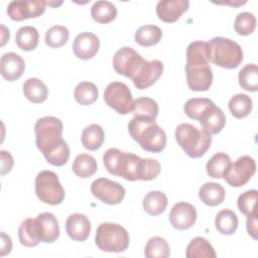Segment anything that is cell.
I'll return each instance as SVG.
<instances>
[{
  "label": "cell",
  "mask_w": 258,
  "mask_h": 258,
  "mask_svg": "<svg viewBox=\"0 0 258 258\" xmlns=\"http://www.w3.org/2000/svg\"><path fill=\"white\" fill-rule=\"evenodd\" d=\"M128 131L145 151L158 153L166 146V134L155 120L134 117L128 123Z\"/></svg>",
  "instance_id": "obj_5"
},
{
  "label": "cell",
  "mask_w": 258,
  "mask_h": 258,
  "mask_svg": "<svg viewBox=\"0 0 258 258\" xmlns=\"http://www.w3.org/2000/svg\"><path fill=\"white\" fill-rule=\"evenodd\" d=\"M215 226L219 233L223 235H232L238 228V217L230 209H224L216 215Z\"/></svg>",
  "instance_id": "obj_28"
},
{
  "label": "cell",
  "mask_w": 258,
  "mask_h": 258,
  "mask_svg": "<svg viewBox=\"0 0 258 258\" xmlns=\"http://www.w3.org/2000/svg\"><path fill=\"white\" fill-rule=\"evenodd\" d=\"M24 59L15 52H6L0 59L1 76L8 82L18 80L24 73Z\"/></svg>",
  "instance_id": "obj_17"
},
{
  "label": "cell",
  "mask_w": 258,
  "mask_h": 258,
  "mask_svg": "<svg viewBox=\"0 0 258 258\" xmlns=\"http://www.w3.org/2000/svg\"><path fill=\"white\" fill-rule=\"evenodd\" d=\"M239 85L248 92H257L258 90V68L255 63L244 66L238 75Z\"/></svg>",
  "instance_id": "obj_36"
},
{
  "label": "cell",
  "mask_w": 258,
  "mask_h": 258,
  "mask_svg": "<svg viewBox=\"0 0 258 258\" xmlns=\"http://www.w3.org/2000/svg\"><path fill=\"white\" fill-rule=\"evenodd\" d=\"M162 37V30L153 24L140 26L134 35L136 43L141 46H152L157 44Z\"/></svg>",
  "instance_id": "obj_29"
},
{
  "label": "cell",
  "mask_w": 258,
  "mask_h": 258,
  "mask_svg": "<svg viewBox=\"0 0 258 258\" xmlns=\"http://www.w3.org/2000/svg\"><path fill=\"white\" fill-rule=\"evenodd\" d=\"M23 94L26 99L34 104H40L47 99L48 89L37 78H29L23 84Z\"/></svg>",
  "instance_id": "obj_23"
},
{
  "label": "cell",
  "mask_w": 258,
  "mask_h": 258,
  "mask_svg": "<svg viewBox=\"0 0 258 258\" xmlns=\"http://www.w3.org/2000/svg\"><path fill=\"white\" fill-rule=\"evenodd\" d=\"M18 238L21 245L26 247H35L40 242V234L35 219L27 218L18 228Z\"/></svg>",
  "instance_id": "obj_21"
},
{
  "label": "cell",
  "mask_w": 258,
  "mask_h": 258,
  "mask_svg": "<svg viewBox=\"0 0 258 258\" xmlns=\"http://www.w3.org/2000/svg\"><path fill=\"white\" fill-rule=\"evenodd\" d=\"M103 162L109 173L126 180H152L160 173V163L153 158H141L135 153L109 148L103 155Z\"/></svg>",
  "instance_id": "obj_1"
},
{
  "label": "cell",
  "mask_w": 258,
  "mask_h": 258,
  "mask_svg": "<svg viewBox=\"0 0 258 258\" xmlns=\"http://www.w3.org/2000/svg\"><path fill=\"white\" fill-rule=\"evenodd\" d=\"M144 255L147 258H167L170 255V248L165 239L155 236L147 241Z\"/></svg>",
  "instance_id": "obj_37"
},
{
  "label": "cell",
  "mask_w": 258,
  "mask_h": 258,
  "mask_svg": "<svg viewBox=\"0 0 258 258\" xmlns=\"http://www.w3.org/2000/svg\"><path fill=\"white\" fill-rule=\"evenodd\" d=\"M185 75L188 88L195 92H205L213 83V72L209 63L206 41L197 40L186 48Z\"/></svg>",
  "instance_id": "obj_4"
},
{
  "label": "cell",
  "mask_w": 258,
  "mask_h": 258,
  "mask_svg": "<svg viewBox=\"0 0 258 258\" xmlns=\"http://www.w3.org/2000/svg\"><path fill=\"white\" fill-rule=\"evenodd\" d=\"M129 242L130 239L127 230L119 224L102 223L96 231L95 243L104 252H124L127 250Z\"/></svg>",
  "instance_id": "obj_8"
},
{
  "label": "cell",
  "mask_w": 258,
  "mask_h": 258,
  "mask_svg": "<svg viewBox=\"0 0 258 258\" xmlns=\"http://www.w3.org/2000/svg\"><path fill=\"white\" fill-rule=\"evenodd\" d=\"M34 188L37 199L47 205H59L66 197L64 189L56 173L51 170H42L37 173Z\"/></svg>",
  "instance_id": "obj_9"
},
{
  "label": "cell",
  "mask_w": 258,
  "mask_h": 258,
  "mask_svg": "<svg viewBox=\"0 0 258 258\" xmlns=\"http://www.w3.org/2000/svg\"><path fill=\"white\" fill-rule=\"evenodd\" d=\"M256 171V162L249 155L239 157L234 163H230L223 174L225 181L234 187L245 185Z\"/></svg>",
  "instance_id": "obj_11"
},
{
  "label": "cell",
  "mask_w": 258,
  "mask_h": 258,
  "mask_svg": "<svg viewBox=\"0 0 258 258\" xmlns=\"http://www.w3.org/2000/svg\"><path fill=\"white\" fill-rule=\"evenodd\" d=\"M212 104L214 102L208 98H191L185 102L183 111L190 119L199 120L204 111Z\"/></svg>",
  "instance_id": "obj_39"
},
{
  "label": "cell",
  "mask_w": 258,
  "mask_h": 258,
  "mask_svg": "<svg viewBox=\"0 0 258 258\" xmlns=\"http://www.w3.org/2000/svg\"><path fill=\"white\" fill-rule=\"evenodd\" d=\"M91 192L104 204L118 205L123 201L126 190L123 185L116 181L99 177L92 182Z\"/></svg>",
  "instance_id": "obj_12"
},
{
  "label": "cell",
  "mask_w": 258,
  "mask_h": 258,
  "mask_svg": "<svg viewBox=\"0 0 258 258\" xmlns=\"http://www.w3.org/2000/svg\"><path fill=\"white\" fill-rule=\"evenodd\" d=\"M231 163V158L227 153L217 152L207 162L206 169L210 177L222 178L224 172Z\"/></svg>",
  "instance_id": "obj_34"
},
{
  "label": "cell",
  "mask_w": 258,
  "mask_h": 258,
  "mask_svg": "<svg viewBox=\"0 0 258 258\" xmlns=\"http://www.w3.org/2000/svg\"><path fill=\"white\" fill-rule=\"evenodd\" d=\"M46 3L42 0L11 1L7 6V14L14 21L36 18L45 11Z\"/></svg>",
  "instance_id": "obj_13"
},
{
  "label": "cell",
  "mask_w": 258,
  "mask_h": 258,
  "mask_svg": "<svg viewBox=\"0 0 258 258\" xmlns=\"http://www.w3.org/2000/svg\"><path fill=\"white\" fill-rule=\"evenodd\" d=\"M225 188L223 185L217 182H206L201 186L199 190V197L201 201L209 207H216L221 205L225 200Z\"/></svg>",
  "instance_id": "obj_22"
},
{
  "label": "cell",
  "mask_w": 258,
  "mask_h": 258,
  "mask_svg": "<svg viewBox=\"0 0 258 258\" xmlns=\"http://www.w3.org/2000/svg\"><path fill=\"white\" fill-rule=\"evenodd\" d=\"M69 29L63 25H53L45 32L44 41L51 48H58L64 45L69 39Z\"/></svg>",
  "instance_id": "obj_38"
},
{
  "label": "cell",
  "mask_w": 258,
  "mask_h": 258,
  "mask_svg": "<svg viewBox=\"0 0 258 258\" xmlns=\"http://www.w3.org/2000/svg\"><path fill=\"white\" fill-rule=\"evenodd\" d=\"M0 156H1V175H4L12 169V166L14 164V160L10 152L6 150H1L0 151Z\"/></svg>",
  "instance_id": "obj_42"
},
{
  "label": "cell",
  "mask_w": 258,
  "mask_h": 258,
  "mask_svg": "<svg viewBox=\"0 0 258 258\" xmlns=\"http://www.w3.org/2000/svg\"><path fill=\"white\" fill-rule=\"evenodd\" d=\"M113 67L117 74L129 78L139 90L154 85L163 73V63L160 60L148 61L129 46H123L115 52Z\"/></svg>",
  "instance_id": "obj_2"
},
{
  "label": "cell",
  "mask_w": 258,
  "mask_h": 258,
  "mask_svg": "<svg viewBox=\"0 0 258 258\" xmlns=\"http://www.w3.org/2000/svg\"><path fill=\"white\" fill-rule=\"evenodd\" d=\"M1 27H2V30H3L2 31L3 33H2V43H1V45L3 46L5 44V42L9 39V35L10 34H9V30H7L4 25H1Z\"/></svg>",
  "instance_id": "obj_45"
},
{
  "label": "cell",
  "mask_w": 258,
  "mask_h": 258,
  "mask_svg": "<svg viewBox=\"0 0 258 258\" xmlns=\"http://www.w3.org/2000/svg\"><path fill=\"white\" fill-rule=\"evenodd\" d=\"M45 3H46V5H48V6L57 7V6H59V5H61V4H62V1H59V2H50V1H45Z\"/></svg>",
  "instance_id": "obj_46"
},
{
  "label": "cell",
  "mask_w": 258,
  "mask_h": 258,
  "mask_svg": "<svg viewBox=\"0 0 258 258\" xmlns=\"http://www.w3.org/2000/svg\"><path fill=\"white\" fill-rule=\"evenodd\" d=\"M228 105L231 114L237 119L247 117L253 109L252 99L246 94H237L233 96Z\"/></svg>",
  "instance_id": "obj_33"
},
{
  "label": "cell",
  "mask_w": 258,
  "mask_h": 258,
  "mask_svg": "<svg viewBox=\"0 0 258 258\" xmlns=\"http://www.w3.org/2000/svg\"><path fill=\"white\" fill-rule=\"evenodd\" d=\"M187 258H216V252L211 243L203 238L196 237L187 245L185 249Z\"/></svg>",
  "instance_id": "obj_25"
},
{
  "label": "cell",
  "mask_w": 258,
  "mask_h": 258,
  "mask_svg": "<svg viewBox=\"0 0 258 258\" xmlns=\"http://www.w3.org/2000/svg\"><path fill=\"white\" fill-rule=\"evenodd\" d=\"M91 15L96 22L106 24L116 18L117 8L110 1H96L91 7Z\"/></svg>",
  "instance_id": "obj_27"
},
{
  "label": "cell",
  "mask_w": 258,
  "mask_h": 258,
  "mask_svg": "<svg viewBox=\"0 0 258 258\" xmlns=\"http://www.w3.org/2000/svg\"><path fill=\"white\" fill-rule=\"evenodd\" d=\"M105 139V133L103 128L98 124H91L87 126L82 132V144L83 146L91 151L99 149Z\"/></svg>",
  "instance_id": "obj_26"
},
{
  "label": "cell",
  "mask_w": 258,
  "mask_h": 258,
  "mask_svg": "<svg viewBox=\"0 0 258 258\" xmlns=\"http://www.w3.org/2000/svg\"><path fill=\"white\" fill-rule=\"evenodd\" d=\"M66 231L72 240L80 242L86 241L91 233V222L83 214H72L67 219Z\"/></svg>",
  "instance_id": "obj_18"
},
{
  "label": "cell",
  "mask_w": 258,
  "mask_h": 258,
  "mask_svg": "<svg viewBox=\"0 0 258 258\" xmlns=\"http://www.w3.org/2000/svg\"><path fill=\"white\" fill-rule=\"evenodd\" d=\"M177 144L191 158L202 157L211 147L212 135L192 124L181 123L175 129Z\"/></svg>",
  "instance_id": "obj_7"
},
{
  "label": "cell",
  "mask_w": 258,
  "mask_h": 258,
  "mask_svg": "<svg viewBox=\"0 0 258 258\" xmlns=\"http://www.w3.org/2000/svg\"><path fill=\"white\" fill-rule=\"evenodd\" d=\"M98 95L99 92L97 86L91 82L79 83L74 92L75 100L83 106H88L95 103L98 99Z\"/></svg>",
  "instance_id": "obj_35"
},
{
  "label": "cell",
  "mask_w": 258,
  "mask_h": 258,
  "mask_svg": "<svg viewBox=\"0 0 258 258\" xmlns=\"http://www.w3.org/2000/svg\"><path fill=\"white\" fill-rule=\"evenodd\" d=\"M205 131L211 135L220 133L226 125V116L224 112L214 104L209 106L199 119Z\"/></svg>",
  "instance_id": "obj_19"
},
{
  "label": "cell",
  "mask_w": 258,
  "mask_h": 258,
  "mask_svg": "<svg viewBox=\"0 0 258 258\" xmlns=\"http://www.w3.org/2000/svg\"><path fill=\"white\" fill-rule=\"evenodd\" d=\"M63 126L53 116L39 118L34 125L35 142L46 161L54 166L64 165L70 158V148L62 139Z\"/></svg>",
  "instance_id": "obj_3"
},
{
  "label": "cell",
  "mask_w": 258,
  "mask_h": 258,
  "mask_svg": "<svg viewBox=\"0 0 258 258\" xmlns=\"http://www.w3.org/2000/svg\"><path fill=\"white\" fill-rule=\"evenodd\" d=\"M12 241L10 236L6 233L1 232V256H5L11 252Z\"/></svg>",
  "instance_id": "obj_44"
},
{
  "label": "cell",
  "mask_w": 258,
  "mask_h": 258,
  "mask_svg": "<svg viewBox=\"0 0 258 258\" xmlns=\"http://www.w3.org/2000/svg\"><path fill=\"white\" fill-rule=\"evenodd\" d=\"M187 0H161L156 5V15L166 23L175 22L188 9Z\"/></svg>",
  "instance_id": "obj_16"
},
{
  "label": "cell",
  "mask_w": 258,
  "mask_h": 258,
  "mask_svg": "<svg viewBox=\"0 0 258 258\" xmlns=\"http://www.w3.org/2000/svg\"><path fill=\"white\" fill-rule=\"evenodd\" d=\"M246 228H247L248 234L253 239H257V213L253 214L247 218Z\"/></svg>",
  "instance_id": "obj_43"
},
{
  "label": "cell",
  "mask_w": 258,
  "mask_h": 258,
  "mask_svg": "<svg viewBox=\"0 0 258 258\" xmlns=\"http://www.w3.org/2000/svg\"><path fill=\"white\" fill-rule=\"evenodd\" d=\"M167 197L160 190H151L143 199L142 206L144 211L151 216L162 214L167 207Z\"/></svg>",
  "instance_id": "obj_24"
},
{
  "label": "cell",
  "mask_w": 258,
  "mask_h": 258,
  "mask_svg": "<svg viewBox=\"0 0 258 258\" xmlns=\"http://www.w3.org/2000/svg\"><path fill=\"white\" fill-rule=\"evenodd\" d=\"M41 242L53 243L59 237V226L55 216L51 213H40L36 218Z\"/></svg>",
  "instance_id": "obj_20"
},
{
  "label": "cell",
  "mask_w": 258,
  "mask_h": 258,
  "mask_svg": "<svg viewBox=\"0 0 258 258\" xmlns=\"http://www.w3.org/2000/svg\"><path fill=\"white\" fill-rule=\"evenodd\" d=\"M132 112L134 117L155 120L158 115V105L151 98L140 97L133 101Z\"/></svg>",
  "instance_id": "obj_32"
},
{
  "label": "cell",
  "mask_w": 258,
  "mask_h": 258,
  "mask_svg": "<svg viewBox=\"0 0 258 258\" xmlns=\"http://www.w3.org/2000/svg\"><path fill=\"white\" fill-rule=\"evenodd\" d=\"M38 39L39 33L37 29L29 25L20 27L15 35V42L17 46L24 51L33 50L38 44Z\"/></svg>",
  "instance_id": "obj_30"
},
{
  "label": "cell",
  "mask_w": 258,
  "mask_h": 258,
  "mask_svg": "<svg viewBox=\"0 0 258 258\" xmlns=\"http://www.w3.org/2000/svg\"><path fill=\"white\" fill-rule=\"evenodd\" d=\"M72 168L76 175L87 178L95 174L98 165L96 159L92 155L88 153H81L76 156Z\"/></svg>",
  "instance_id": "obj_31"
},
{
  "label": "cell",
  "mask_w": 258,
  "mask_h": 258,
  "mask_svg": "<svg viewBox=\"0 0 258 258\" xmlns=\"http://www.w3.org/2000/svg\"><path fill=\"white\" fill-rule=\"evenodd\" d=\"M234 28L240 35H249L254 32L256 28V17L251 12L239 13L234 21Z\"/></svg>",
  "instance_id": "obj_40"
},
{
  "label": "cell",
  "mask_w": 258,
  "mask_h": 258,
  "mask_svg": "<svg viewBox=\"0 0 258 258\" xmlns=\"http://www.w3.org/2000/svg\"><path fill=\"white\" fill-rule=\"evenodd\" d=\"M104 100L110 108H112L121 115H127L132 112V93L128 86L124 83H110L104 91Z\"/></svg>",
  "instance_id": "obj_10"
},
{
  "label": "cell",
  "mask_w": 258,
  "mask_h": 258,
  "mask_svg": "<svg viewBox=\"0 0 258 258\" xmlns=\"http://www.w3.org/2000/svg\"><path fill=\"white\" fill-rule=\"evenodd\" d=\"M209 61L224 69L238 68L243 60V50L234 40L217 36L206 41Z\"/></svg>",
  "instance_id": "obj_6"
},
{
  "label": "cell",
  "mask_w": 258,
  "mask_h": 258,
  "mask_svg": "<svg viewBox=\"0 0 258 258\" xmlns=\"http://www.w3.org/2000/svg\"><path fill=\"white\" fill-rule=\"evenodd\" d=\"M197 221L196 208L185 202H178L173 205L169 213V222L174 229L187 230Z\"/></svg>",
  "instance_id": "obj_14"
},
{
  "label": "cell",
  "mask_w": 258,
  "mask_h": 258,
  "mask_svg": "<svg viewBox=\"0 0 258 258\" xmlns=\"http://www.w3.org/2000/svg\"><path fill=\"white\" fill-rule=\"evenodd\" d=\"M257 198H258V191L256 189H250L241 194L237 200V206L239 211L247 217L253 214H256Z\"/></svg>",
  "instance_id": "obj_41"
},
{
  "label": "cell",
  "mask_w": 258,
  "mask_h": 258,
  "mask_svg": "<svg viewBox=\"0 0 258 258\" xmlns=\"http://www.w3.org/2000/svg\"><path fill=\"white\" fill-rule=\"evenodd\" d=\"M100 48L99 37L92 32H81L73 43L75 55L81 59H90L97 54Z\"/></svg>",
  "instance_id": "obj_15"
}]
</instances>
